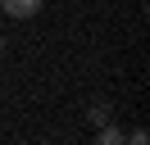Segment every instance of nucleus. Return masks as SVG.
<instances>
[{"instance_id":"obj_1","label":"nucleus","mask_w":150,"mask_h":145,"mask_svg":"<svg viewBox=\"0 0 150 145\" xmlns=\"http://www.w3.org/2000/svg\"><path fill=\"white\" fill-rule=\"evenodd\" d=\"M41 5L46 0H0V9H5V18H37Z\"/></svg>"},{"instance_id":"obj_2","label":"nucleus","mask_w":150,"mask_h":145,"mask_svg":"<svg viewBox=\"0 0 150 145\" xmlns=\"http://www.w3.org/2000/svg\"><path fill=\"white\" fill-rule=\"evenodd\" d=\"M96 141H100V145H118V141H127V136H123V127H109V122H100Z\"/></svg>"},{"instance_id":"obj_3","label":"nucleus","mask_w":150,"mask_h":145,"mask_svg":"<svg viewBox=\"0 0 150 145\" xmlns=\"http://www.w3.org/2000/svg\"><path fill=\"white\" fill-rule=\"evenodd\" d=\"M86 122H91V127H100V122H109V104H96L91 113H86Z\"/></svg>"},{"instance_id":"obj_4","label":"nucleus","mask_w":150,"mask_h":145,"mask_svg":"<svg viewBox=\"0 0 150 145\" xmlns=\"http://www.w3.org/2000/svg\"><path fill=\"white\" fill-rule=\"evenodd\" d=\"M127 141H132V145H146V141H150V132H146V127H137V132H127Z\"/></svg>"},{"instance_id":"obj_5","label":"nucleus","mask_w":150,"mask_h":145,"mask_svg":"<svg viewBox=\"0 0 150 145\" xmlns=\"http://www.w3.org/2000/svg\"><path fill=\"white\" fill-rule=\"evenodd\" d=\"M0 54H5V36H0Z\"/></svg>"}]
</instances>
